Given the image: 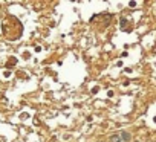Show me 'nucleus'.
Here are the masks:
<instances>
[{"label":"nucleus","mask_w":156,"mask_h":142,"mask_svg":"<svg viewBox=\"0 0 156 142\" xmlns=\"http://www.w3.org/2000/svg\"><path fill=\"white\" fill-rule=\"evenodd\" d=\"M119 136H121V140H122V142H129V140H130V134H129L127 131H122Z\"/></svg>","instance_id":"f257e3e1"},{"label":"nucleus","mask_w":156,"mask_h":142,"mask_svg":"<svg viewBox=\"0 0 156 142\" xmlns=\"http://www.w3.org/2000/svg\"><path fill=\"white\" fill-rule=\"evenodd\" d=\"M16 64H17V58H14V57H12V58L6 63V67H12V66H16Z\"/></svg>","instance_id":"f03ea898"},{"label":"nucleus","mask_w":156,"mask_h":142,"mask_svg":"<svg viewBox=\"0 0 156 142\" xmlns=\"http://www.w3.org/2000/svg\"><path fill=\"white\" fill-rule=\"evenodd\" d=\"M110 142H122V140H121V136L119 134H113L110 137Z\"/></svg>","instance_id":"7ed1b4c3"}]
</instances>
